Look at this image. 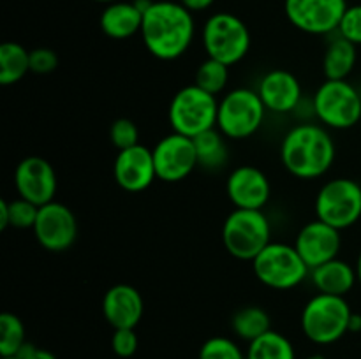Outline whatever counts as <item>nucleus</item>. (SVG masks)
I'll list each match as a JSON object with an SVG mask.
<instances>
[{"mask_svg": "<svg viewBox=\"0 0 361 359\" xmlns=\"http://www.w3.org/2000/svg\"><path fill=\"white\" fill-rule=\"evenodd\" d=\"M194 25L192 13L180 2L155 0L150 9L143 14L141 39L152 56L164 62L185 55L192 44Z\"/></svg>", "mask_w": 361, "mask_h": 359, "instance_id": "obj_1", "label": "nucleus"}, {"mask_svg": "<svg viewBox=\"0 0 361 359\" xmlns=\"http://www.w3.org/2000/svg\"><path fill=\"white\" fill-rule=\"evenodd\" d=\"M335 141L326 127L302 123L289 130L281 143V158L293 176L314 180L330 171L335 160Z\"/></svg>", "mask_w": 361, "mask_h": 359, "instance_id": "obj_2", "label": "nucleus"}, {"mask_svg": "<svg viewBox=\"0 0 361 359\" xmlns=\"http://www.w3.org/2000/svg\"><path fill=\"white\" fill-rule=\"evenodd\" d=\"M351 315L345 298L319 292L303 306L302 331L314 344L331 345L348 333Z\"/></svg>", "mask_w": 361, "mask_h": 359, "instance_id": "obj_3", "label": "nucleus"}, {"mask_svg": "<svg viewBox=\"0 0 361 359\" xmlns=\"http://www.w3.org/2000/svg\"><path fill=\"white\" fill-rule=\"evenodd\" d=\"M219 101L215 95L201 90L197 84L183 87L169 102V123L173 132L196 137L217 127Z\"/></svg>", "mask_w": 361, "mask_h": 359, "instance_id": "obj_4", "label": "nucleus"}, {"mask_svg": "<svg viewBox=\"0 0 361 359\" xmlns=\"http://www.w3.org/2000/svg\"><path fill=\"white\" fill-rule=\"evenodd\" d=\"M222 243L233 257L254 260L271 243V227L263 210L236 208L222 225Z\"/></svg>", "mask_w": 361, "mask_h": 359, "instance_id": "obj_5", "label": "nucleus"}, {"mask_svg": "<svg viewBox=\"0 0 361 359\" xmlns=\"http://www.w3.org/2000/svg\"><path fill=\"white\" fill-rule=\"evenodd\" d=\"M201 39L208 58L219 60L228 67L242 62L250 49L249 28L231 13L212 14L204 23Z\"/></svg>", "mask_w": 361, "mask_h": 359, "instance_id": "obj_6", "label": "nucleus"}, {"mask_svg": "<svg viewBox=\"0 0 361 359\" xmlns=\"http://www.w3.org/2000/svg\"><path fill=\"white\" fill-rule=\"evenodd\" d=\"M252 270L263 285L275 291H288L298 287L309 277L310 267L295 245L271 241L252 260Z\"/></svg>", "mask_w": 361, "mask_h": 359, "instance_id": "obj_7", "label": "nucleus"}, {"mask_svg": "<svg viewBox=\"0 0 361 359\" xmlns=\"http://www.w3.org/2000/svg\"><path fill=\"white\" fill-rule=\"evenodd\" d=\"M267 108L259 94L250 88H235L219 101L217 129L228 139H247L263 125Z\"/></svg>", "mask_w": 361, "mask_h": 359, "instance_id": "obj_8", "label": "nucleus"}, {"mask_svg": "<svg viewBox=\"0 0 361 359\" xmlns=\"http://www.w3.org/2000/svg\"><path fill=\"white\" fill-rule=\"evenodd\" d=\"M314 113L324 127L344 130L361 120V95L348 80H326L314 94Z\"/></svg>", "mask_w": 361, "mask_h": 359, "instance_id": "obj_9", "label": "nucleus"}, {"mask_svg": "<svg viewBox=\"0 0 361 359\" xmlns=\"http://www.w3.org/2000/svg\"><path fill=\"white\" fill-rule=\"evenodd\" d=\"M316 215L331 227L348 229L361 217V187L351 178H335L324 183L316 197Z\"/></svg>", "mask_w": 361, "mask_h": 359, "instance_id": "obj_10", "label": "nucleus"}, {"mask_svg": "<svg viewBox=\"0 0 361 359\" xmlns=\"http://www.w3.org/2000/svg\"><path fill=\"white\" fill-rule=\"evenodd\" d=\"M345 0H286L284 11L293 27L312 35H328L338 30L348 9Z\"/></svg>", "mask_w": 361, "mask_h": 359, "instance_id": "obj_11", "label": "nucleus"}, {"mask_svg": "<svg viewBox=\"0 0 361 359\" xmlns=\"http://www.w3.org/2000/svg\"><path fill=\"white\" fill-rule=\"evenodd\" d=\"M157 180L178 183L197 168L196 146L192 137L173 132L162 137L152 150Z\"/></svg>", "mask_w": 361, "mask_h": 359, "instance_id": "obj_12", "label": "nucleus"}, {"mask_svg": "<svg viewBox=\"0 0 361 359\" xmlns=\"http://www.w3.org/2000/svg\"><path fill=\"white\" fill-rule=\"evenodd\" d=\"M32 231L42 248L49 252H66L78 238V222L69 206L51 201L39 208Z\"/></svg>", "mask_w": 361, "mask_h": 359, "instance_id": "obj_13", "label": "nucleus"}, {"mask_svg": "<svg viewBox=\"0 0 361 359\" xmlns=\"http://www.w3.org/2000/svg\"><path fill=\"white\" fill-rule=\"evenodd\" d=\"M14 187L20 197L41 208L55 197L56 172L46 158L25 157L14 169Z\"/></svg>", "mask_w": 361, "mask_h": 359, "instance_id": "obj_14", "label": "nucleus"}, {"mask_svg": "<svg viewBox=\"0 0 361 359\" xmlns=\"http://www.w3.org/2000/svg\"><path fill=\"white\" fill-rule=\"evenodd\" d=\"M341 246V231L328 225L326 222L319 220V218L303 225L295 241V248L298 250V253L310 270L331 259H337Z\"/></svg>", "mask_w": 361, "mask_h": 359, "instance_id": "obj_15", "label": "nucleus"}, {"mask_svg": "<svg viewBox=\"0 0 361 359\" xmlns=\"http://www.w3.org/2000/svg\"><path fill=\"white\" fill-rule=\"evenodd\" d=\"M226 192L236 208L263 210L271 196L270 180L254 165H240L229 172Z\"/></svg>", "mask_w": 361, "mask_h": 359, "instance_id": "obj_16", "label": "nucleus"}, {"mask_svg": "<svg viewBox=\"0 0 361 359\" xmlns=\"http://www.w3.org/2000/svg\"><path fill=\"white\" fill-rule=\"evenodd\" d=\"M116 183L127 192H143L157 178L154 155L150 148L136 144L127 150H120L113 164Z\"/></svg>", "mask_w": 361, "mask_h": 359, "instance_id": "obj_17", "label": "nucleus"}, {"mask_svg": "<svg viewBox=\"0 0 361 359\" xmlns=\"http://www.w3.org/2000/svg\"><path fill=\"white\" fill-rule=\"evenodd\" d=\"M145 312L141 292L129 284H116L102 298V315L115 329H134Z\"/></svg>", "mask_w": 361, "mask_h": 359, "instance_id": "obj_18", "label": "nucleus"}, {"mask_svg": "<svg viewBox=\"0 0 361 359\" xmlns=\"http://www.w3.org/2000/svg\"><path fill=\"white\" fill-rule=\"evenodd\" d=\"M264 108L270 113L286 115L298 108L302 101V84L298 77L284 69H274L263 76L257 88Z\"/></svg>", "mask_w": 361, "mask_h": 359, "instance_id": "obj_19", "label": "nucleus"}, {"mask_svg": "<svg viewBox=\"0 0 361 359\" xmlns=\"http://www.w3.org/2000/svg\"><path fill=\"white\" fill-rule=\"evenodd\" d=\"M99 25L104 35L109 39H129L141 32V25H143V13L136 7L134 2H116L108 4L104 11L101 13L99 18Z\"/></svg>", "mask_w": 361, "mask_h": 359, "instance_id": "obj_20", "label": "nucleus"}, {"mask_svg": "<svg viewBox=\"0 0 361 359\" xmlns=\"http://www.w3.org/2000/svg\"><path fill=\"white\" fill-rule=\"evenodd\" d=\"M310 278L316 289L323 294L342 296L344 298L355 284L358 282L356 278V270L349 263L342 259H331L321 266L310 270Z\"/></svg>", "mask_w": 361, "mask_h": 359, "instance_id": "obj_21", "label": "nucleus"}, {"mask_svg": "<svg viewBox=\"0 0 361 359\" xmlns=\"http://www.w3.org/2000/svg\"><path fill=\"white\" fill-rule=\"evenodd\" d=\"M356 65V44L349 42L337 32L330 39L323 56V73L326 80H348Z\"/></svg>", "mask_w": 361, "mask_h": 359, "instance_id": "obj_22", "label": "nucleus"}, {"mask_svg": "<svg viewBox=\"0 0 361 359\" xmlns=\"http://www.w3.org/2000/svg\"><path fill=\"white\" fill-rule=\"evenodd\" d=\"M194 146H196L197 165H201L203 169L215 171L228 162L229 153L226 136L217 127L194 137Z\"/></svg>", "mask_w": 361, "mask_h": 359, "instance_id": "obj_23", "label": "nucleus"}, {"mask_svg": "<svg viewBox=\"0 0 361 359\" xmlns=\"http://www.w3.org/2000/svg\"><path fill=\"white\" fill-rule=\"evenodd\" d=\"M30 70V51L18 42H4L0 46V83L4 87L16 84Z\"/></svg>", "mask_w": 361, "mask_h": 359, "instance_id": "obj_24", "label": "nucleus"}, {"mask_svg": "<svg viewBox=\"0 0 361 359\" xmlns=\"http://www.w3.org/2000/svg\"><path fill=\"white\" fill-rule=\"evenodd\" d=\"M231 327L238 338L245 341H254L271 329V319L268 312L261 306L249 305L233 315Z\"/></svg>", "mask_w": 361, "mask_h": 359, "instance_id": "obj_25", "label": "nucleus"}, {"mask_svg": "<svg viewBox=\"0 0 361 359\" xmlns=\"http://www.w3.org/2000/svg\"><path fill=\"white\" fill-rule=\"evenodd\" d=\"M245 355L247 359H296L295 347L289 338L274 329L250 341Z\"/></svg>", "mask_w": 361, "mask_h": 359, "instance_id": "obj_26", "label": "nucleus"}, {"mask_svg": "<svg viewBox=\"0 0 361 359\" xmlns=\"http://www.w3.org/2000/svg\"><path fill=\"white\" fill-rule=\"evenodd\" d=\"M25 344L27 340H25V326L21 319L14 313L4 312L0 315V355L2 358L18 355Z\"/></svg>", "mask_w": 361, "mask_h": 359, "instance_id": "obj_27", "label": "nucleus"}, {"mask_svg": "<svg viewBox=\"0 0 361 359\" xmlns=\"http://www.w3.org/2000/svg\"><path fill=\"white\" fill-rule=\"evenodd\" d=\"M229 81V67L226 63L219 62V60L207 58L196 70V81L194 84L201 88V90L208 92V94L217 97L221 92L226 90Z\"/></svg>", "mask_w": 361, "mask_h": 359, "instance_id": "obj_28", "label": "nucleus"}, {"mask_svg": "<svg viewBox=\"0 0 361 359\" xmlns=\"http://www.w3.org/2000/svg\"><path fill=\"white\" fill-rule=\"evenodd\" d=\"M197 359H247V355L231 338L212 336L201 345Z\"/></svg>", "mask_w": 361, "mask_h": 359, "instance_id": "obj_29", "label": "nucleus"}, {"mask_svg": "<svg viewBox=\"0 0 361 359\" xmlns=\"http://www.w3.org/2000/svg\"><path fill=\"white\" fill-rule=\"evenodd\" d=\"M9 210V225L16 229H34L35 220L39 215V206L30 201L18 197L14 201H7Z\"/></svg>", "mask_w": 361, "mask_h": 359, "instance_id": "obj_30", "label": "nucleus"}, {"mask_svg": "<svg viewBox=\"0 0 361 359\" xmlns=\"http://www.w3.org/2000/svg\"><path fill=\"white\" fill-rule=\"evenodd\" d=\"M140 139V129L136 123L129 118H118L109 127V141L116 150H127V148L136 146Z\"/></svg>", "mask_w": 361, "mask_h": 359, "instance_id": "obj_31", "label": "nucleus"}, {"mask_svg": "<svg viewBox=\"0 0 361 359\" xmlns=\"http://www.w3.org/2000/svg\"><path fill=\"white\" fill-rule=\"evenodd\" d=\"M337 32L353 44H361V6H351L345 9Z\"/></svg>", "mask_w": 361, "mask_h": 359, "instance_id": "obj_32", "label": "nucleus"}, {"mask_svg": "<svg viewBox=\"0 0 361 359\" xmlns=\"http://www.w3.org/2000/svg\"><path fill=\"white\" fill-rule=\"evenodd\" d=\"M137 345V334L134 329H115L111 336V348L118 358H130L136 354Z\"/></svg>", "mask_w": 361, "mask_h": 359, "instance_id": "obj_33", "label": "nucleus"}, {"mask_svg": "<svg viewBox=\"0 0 361 359\" xmlns=\"http://www.w3.org/2000/svg\"><path fill=\"white\" fill-rule=\"evenodd\" d=\"M59 67V56L49 48H35L30 51V73L49 74Z\"/></svg>", "mask_w": 361, "mask_h": 359, "instance_id": "obj_34", "label": "nucleus"}, {"mask_svg": "<svg viewBox=\"0 0 361 359\" xmlns=\"http://www.w3.org/2000/svg\"><path fill=\"white\" fill-rule=\"evenodd\" d=\"M18 359H56V355L53 352L46 351V348L35 347L34 344H25L21 347V351L18 352Z\"/></svg>", "mask_w": 361, "mask_h": 359, "instance_id": "obj_35", "label": "nucleus"}, {"mask_svg": "<svg viewBox=\"0 0 361 359\" xmlns=\"http://www.w3.org/2000/svg\"><path fill=\"white\" fill-rule=\"evenodd\" d=\"M185 9H189L190 13H201V11L210 9L215 4V0H180Z\"/></svg>", "mask_w": 361, "mask_h": 359, "instance_id": "obj_36", "label": "nucleus"}, {"mask_svg": "<svg viewBox=\"0 0 361 359\" xmlns=\"http://www.w3.org/2000/svg\"><path fill=\"white\" fill-rule=\"evenodd\" d=\"M9 227V210H7V201H0V229Z\"/></svg>", "mask_w": 361, "mask_h": 359, "instance_id": "obj_37", "label": "nucleus"}, {"mask_svg": "<svg viewBox=\"0 0 361 359\" xmlns=\"http://www.w3.org/2000/svg\"><path fill=\"white\" fill-rule=\"evenodd\" d=\"M349 331H353V333H361V315L360 313L353 312L351 320H349Z\"/></svg>", "mask_w": 361, "mask_h": 359, "instance_id": "obj_38", "label": "nucleus"}, {"mask_svg": "<svg viewBox=\"0 0 361 359\" xmlns=\"http://www.w3.org/2000/svg\"><path fill=\"white\" fill-rule=\"evenodd\" d=\"M355 270H356V278H358V282L361 284V252H360L358 259H356V266H355Z\"/></svg>", "mask_w": 361, "mask_h": 359, "instance_id": "obj_39", "label": "nucleus"}, {"mask_svg": "<svg viewBox=\"0 0 361 359\" xmlns=\"http://www.w3.org/2000/svg\"><path fill=\"white\" fill-rule=\"evenodd\" d=\"M303 359H326V358H324V355L316 354V355H309V358H303Z\"/></svg>", "mask_w": 361, "mask_h": 359, "instance_id": "obj_40", "label": "nucleus"}, {"mask_svg": "<svg viewBox=\"0 0 361 359\" xmlns=\"http://www.w3.org/2000/svg\"><path fill=\"white\" fill-rule=\"evenodd\" d=\"M94 2H101V4H111V2H116V0H94Z\"/></svg>", "mask_w": 361, "mask_h": 359, "instance_id": "obj_41", "label": "nucleus"}, {"mask_svg": "<svg viewBox=\"0 0 361 359\" xmlns=\"http://www.w3.org/2000/svg\"><path fill=\"white\" fill-rule=\"evenodd\" d=\"M2 359H18L16 355H13V358H2Z\"/></svg>", "mask_w": 361, "mask_h": 359, "instance_id": "obj_42", "label": "nucleus"}]
</instances>
